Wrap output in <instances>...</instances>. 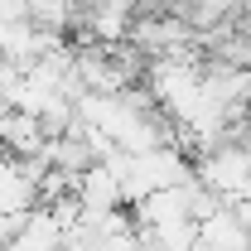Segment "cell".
<instances>
[{
  "label": "cell",
  "instance_id": "obj_1",
  "mask_svg": "<svg viewBox=\"0 0 251 251\" xmlns=\"http://www.w3.org/2000/svg\"><path fill=\"white\" fill-rule=\"evenodd\" d=\"M0 150H10V159H44L49 150V130L29 111H10L0 121Z\"/></svg>",
  "mask_w": 251,
  "mask_h": 251
},
{
  "label": "cell",
  "instance_id": "obj_2",
  "mask_svg": "<svg viewBox=\"0 0 251 251\" xmlns=\"http://www.w3.org/2000/svg\"><path fill=\"white\" fill-rule=\"evenodd\" d=\"M0 25H29V0H0Z\"/></svg>",
  "mask_w": 251,
  "mask_h": 251
}]
</instances>
